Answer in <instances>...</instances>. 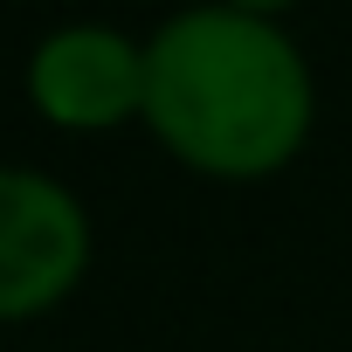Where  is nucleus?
Returning <instances> with one entry per match:
<instances>
[{
  "label": "nucleus",
  "instance_id": "obj_3",
  "mask_svg": "<svg viewBox=\"0 0 352 352\" xmlns=\"http://www.w3.org/2000/svg\"><path fill=\"white\" fill-rule=\"evenodd\" d=\"M28 104L56 131H118L124 118H145V42L104 21L42 35L28 56Z\"/></svg>",
  "mask_w": 352,
  "mask_h": 352
},
{
  "label": "nucleus",
  "instance_id": "obj_4",
  "mask_svg": "<svg viewBox=\"0 0 352 352\" xmlns=\"http://www.w3.org/2000/svg\"><path fill=\"white\" fill-rule=\"evenodd\" d=\"M221 8H235V14H256V21H276V14H290L297 0H221Z\"/></svg>",
  "mask_w": 352,
  "mask_h": 352
},
{
  "label": "nucleus",
  "instance_id": "obj_1",
  "mask_svg": "<svg viewBox=\"0 0 352 352\" xmlns=\"http://www.w3.org/2000/svg\"><path fill=\"white\" fill-rule=\"evenodd\" d=\"M311 63L283 35V21L208 0L159 21V35L145 42V124L208 180H263L290 166L311 138Z\"/></svg>",
  "mask_w": 352,
  "mask_h": 352
},
{
  "label": "nucleus",
  "instance_id": "obj_2",
  "mask_svg": "<svg viewBox=\"0 0 352 352\" xmlns=\"http://www.w3.org/2000/svg\"><path fill=\"white\" fill-rule=\"evenodd\" d=\"M90 270L83 201L35 166H0V324L49 318Z\"/></svg>",
  "mask_w": 352,
  "mask_h": 352
}]
</instances>
